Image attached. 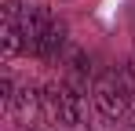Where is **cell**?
<instances>
[{"label": "cell", "mask_w": 135, "mask_h": 131, "mask_svg": "<svg viewBox=\"0 0 135 131\" xmlns=\"http://www.w3.org/2000/svg\"><path fill=\"white\" fill-rule=\"evenodd\" d=\"M44 102H47V120H55V128H66V131H88V128H91L88 91L66 84L62 77L47 87Z\"/></svg>", "instance_id": "cell-2"}, {"label": "cell", "mask_w": 135, "mask_h": 131, "mask_svg": "<svg viewBox=\"0 0 135 131\" xmlns=\"http://www.w3.org/2000/svg\"><path fill=\"white\" fill-rule=\"evenodd\" d=\"M62 47H66V22L55 18L51 22V29L44 33V40L37 47V58H44V62H55L59 55H62Z\"/></svg>", "instance_id": "cell-7"}, {"label": "cell", "mask_w": 135, "mask_h": 131, "mask_svg": "<svg viewBox=\"0 0 135 131\" xmlns=\"http://www.w3.org/2000/svg\"><path fill=\"white\" fill-rule=\"evenodd\" d=\"M18 22H22V40H26V51H29V55H37V47H40V40H44V33L51 29L55 15L47 11L44 4H37V0H26V4H18Z\"/></svg>", "instance_id": "cell-4"}, {"label": "cell", "mask_w": 135, "mask_h": 131, "mask_svg": "<svg viewBox=\"0 0 135 131\" xmlns=\"http://www.w3.org/2000/svg\"><path fill=\"white\" fill-rule=\"evenodd\" d=\"M62 66H66V69H62V80H66V84H73V87H80V91H88V80H91L88 55L73 47V51H69L66 58H62Z\"/></svg>", "instance_id": "cell-6"}, {"label": "cell", "mask_w": 135, "mask_h": 131, "mask_svg": "<svg viewBox=\"0 0 135 131\" xmlns=\"http://www.w3.org/2000/svg\"><path fill=\"white\" fill-rule=\"evenodd\" d=\"M7 117H11V124H15V128H22V131L40 128V124H44V117H47V102H44V95H40L33 84L18 87V91L7 98Z\"/></svg>", "instance_id": "cell-3"}, {"label": "cell", "mask_w": 135, "mask_h": 131, "mask_svg": "<svg viewBox=\"0 0 135 131\" xmlns=\"http://www.w3.org/2000/svg\"><path fill=\"white\" fill-rule=\"evenodd\" d=\"M91 98H95V109L102 120L128 117V109L135 106V69H128V66L106 69L91 87Z\"/></svg>", "instance_id": "cell-1"}, {"label": "cell", "mask_w": 135, "mask_h": 131, "mask_svg": "<svg viewBox=\"0 0 135 131\" xmlns=\"http://www.w3.org/2000/svg\"><path fill=\"white\" fill-rule=\"evenodd\" d=\"M0 22H4V58H15V55L26 47V40H22V22H18V4H4Z\"/></svg>", "instance_id": "cell-5"}]
</instances>
